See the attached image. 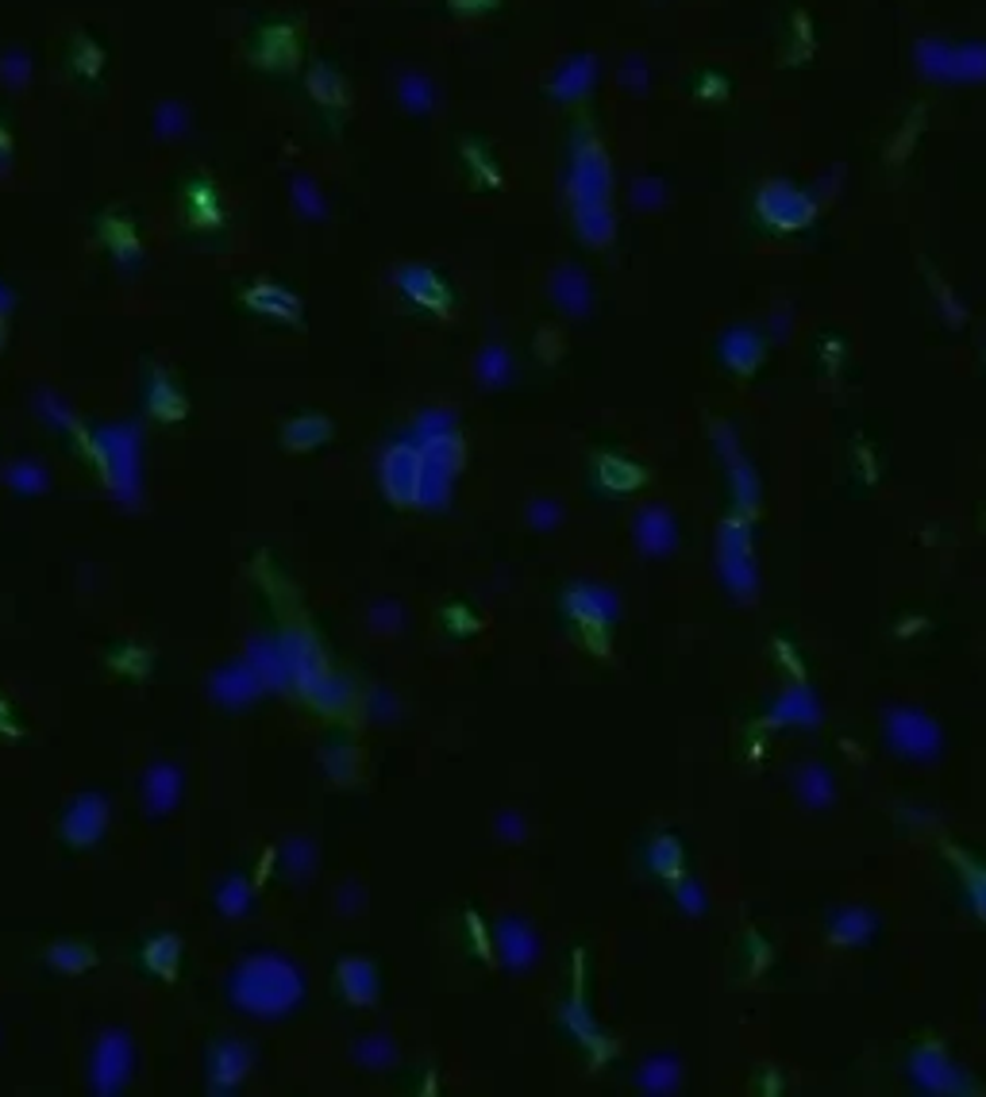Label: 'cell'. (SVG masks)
Instances as JSON below:
<instances>
[{
	"instance_id": "1",
	"label": "cell",
	"mask_w": 986,
	"mask_h": 1097,
	"mask_svg": "<svg viewBox=\"0 0 986 1097\" xmlns=\"http://www.w3.org/2000/svg\"><path fill=\"white\" fill-rule=\"evenodd\" d=\"M228 998L239 1013H251L259 1021L289 1016L305 1001V975L294 959L277 951L247 955L228 978Z\"/></svg>"
},
{
	"instance_id": "2",
	"label": "cell",
	"mask_w": 986,
	"mask_h": 1097,
	"mask_svg": "<svg viewBox=\"0 0 986 1097\" xmlns=\"http://www.w3.org/2000/svg\"><path fill=\"white\" fill-rule=\"evenodd\" d=\"M887 743L905 759H917V763H929V759L940 755L945 748V736H940L937 720L922 708L898 705L887 713Z\"/></svg>"
},
{
	"instance_id": "3",
	"label": "cell",
	"mask_w": 986,
	"mask_h": 1097,
	"mask_svg": "<svg viewBox=\"0 0 986 1097\" xmlns=\"http://www.w3.org/2000/svg\"><path fill=\"white\" fill-rule=\"evenodd\" d=\"M131 1074H135V1044H131V1036L120 1033V1028L100 1033L97 1048L90 1056V1086L105 1097L120 1094L131 1082Z\"/></svg>"
},
{
	"instance_id": "4",
	"label": "cell",
	"mask_w": 986,
	"mask_h": 1097,
	"mask_svg": "<svg viewBox=\"0 0 986 1097\" xmlns=\"http://www.w3.org/2000/svg\"><path fill=\"white\" fill-rule=\"evenodd\" d=\"M459 470H463V448L455 443V436L428 439L425 455H420V489H416V501L428 504V509L448 504L451 481H455Z\"/></svg>"
},
{
	"instance_id": "5",
	"label": "cell",
	"mask_w": 986,
	"mask_h": 1097,
	"mask_svg": "<svg viewBox=\"0 0 986 1097\" xmlns=\"http://www.w3.org/2000/svg\"><path fill=\"white\" fill-rule=\"evenodd\" d=\"M717 567H721L725 585L733 589L736 597H744V601L756 597L759 577H756V562H751V544H748V528H744V521L725 524L721 544H717Z\"/></svg>"
},
{
	"instance_id": "6",
	"label": "cell",
	"mask_w": 986,
	"mask_h": 1097,
	"mask_svg": "<svg viewBox=\"0 0 986 1097\" xmlns=\"http://www.w3.org/2000/svg\"><path fill=\"white\" fill-rule=\"evenodd\" d=\"M100 451H105V474L112 486L116 501L135 504L139 501V439L135 431H112L100 436Z\"/></svg>"
},
{
	"instance_id": "7",
	"label": "cell",
	"mask_w": 986,
	"mask_h": 1097,
	"mask_svg": "<svg viewBox=\"0 0 986 1097\" xmlns=\"http://www.w3.org/2000/svg\"><path fill=\"white\" fill-rule=\"evenodd\" d=\"M277 643H282V655H286L289 685L309 697V693L317 690L328 675H332L328 663H324V655H320L317 640H312L309 632H301V628H289V632L277 635Z\"/></svg>"
},
{
	"instance_id": "8",
	"label": "cell",
	"mask_w": 986,
	"mask_h": 1097,
	"mask_svg": "<svg viewBox=\"0 0 986 1097\" xmlns=\"http://www.w3.org/2000/svg\"><path fill=\"white\" fill-rule=\"evenodd\" d=\"M108 828V801L105 794H82L66 804L62 821H58V832H62L66 844L74 847H90L105 836Z\"/></svg>"
},
{
	"instance_id": "9",
	"label": "cell",
	"mask_w": 986,
	"mask_h": 1097,
	"mask_svg": "<svg viewBox=\"0 0 986 1097\" xmlns=\"http://www.w3.org/2000/svg\"><path fill=\"white\" fill-rule=\"evenodd\" d=\"M209 693H213L221 705L228 708H243V705H254V701L266 693V682L259 678V670L251 667V658H231L228 667L213 670L209 678Z\"/></svg>"
},
{
	"instance_id": "10",
	"label": "cell",
	"mask_w": 986,
	"mask_h": 1097,
	"mask_svg": "<svg viewBox=\"0 0 986 1097\" xmlns=\"http://www.w3.org/2000/svg\"><path fill=\"white\" fill-rule=\"evenodd\" d=\"M498 951H501V963H506L509 970L532 967L536 955H539V940H536V932H532L528 920H521V917L501 920L498 925Z\"/></svg>"
},
{
	"instance_id": "11",
	"label": "cell",
	"mask_w": 986,
	"mask_h": 1097,
	"mask_svg": "<svg viewBox=\"0 0 986 1097\" xmlns=\"http://www.w3.org/2000/svg\"><path fill=\"white\" fill-rule=\"evenodd\" d=\"M637 544L644 555L660 559V555H670L678 544V524L667 509L652 504V509H640L637 512Z\"/></svg>"
},
{
	"instance_id": "12",
	"label": "cell",
	"mask_w": 986,
	"mask_h": 1097,
	"mask_svg": "<svg viewBox=\"0 0 986 1097\" xmlns=\"http://www.w3.org/2000/svg\"><path fill=\"white\" fill-rule=\"evenodd\" d=\"M382 486L393 501H416L420 489V455L413 448H393L382 463Z\"/></svg>"
},
{
	"instance_id": "13",
	"label": "cell",
	"mask_w": 986,
	"mask_h": 1097,
	"mask_svg": "<svg viewBox=\"0 0 986 1097\" xmlns=\"http://www.w3.org/2000/svg\"><path fill=\"white\" fill-rule=\"evenodd\" d=\"M181 797V771L174 763H155L143 774V809L151 816L170 813Z\"/></svg>"
},
{
	"instance_id": "14",
	"label": "cell",
	"mask_w": 986,
	"mask_h": 1097,
	"mask_svg": "<svg viewBox=\"0 0 986 1097\" xmlns=\"http://www.w3.org/2000/svg\"><path fill=\"white\" fill-rule=\"evenodd\" d=\"M567 609L582 620H594V624H613L620 617V601L613 589L605 585H574L567 594Z\"/></svg>"
},
{
	"instance_id": "15",
	"label": "cell",
	"mask_w": 986,
	"mask_h": 1097,
	"mask_svg": "<svg viewBox=\"0 0 986 1097\" xmlns=\"http://www.w3.org/2000/svg\"><path fill=\"white\" fill-rule=\"evenodd\" d=\"M910 1071H913V1078L922 1082L925 1089H932V1094H952V1089H960V1071H955V1066L948 1063L945 1051H937V1048L917 1051Z\"/></svg>"
},
{
	"instance_id": "16",
	"label": "cell",
	"mask_w": 986,
	"mask_h": 1097,
	"mask_svg": "<svg viewBox=\"0 0 986 1097\" xmlns=\"http://www.w3.org/2000/svg\"><path fill=\"white\" fill-rule=\"evenodd\" d=\"M335 982H340L343 998L355 1001V1005H370L378 998V970L370 959H359V955H351L335 967Z\"/></svg>"
},
{
	"instance_id": "17",
	"label": "cell",
	"mask_w": 986,
	"mask_h": 1097,
	"mask_svg": "<svg viewBox=\"0 0 986 1097\" xmlns=\"http://www.w3.org/2000/svg\"><path fill=\"white\" fill-rule=\"evenodd\" d=\"M251 1048L247 1044H239V1040H224V1044H216V1051H213V1089H236L239 1082L247 1078V1071H251Z\"/></svg>"
},
{
	"instance_id": "18",
	"label": "cell",
	"mask_w": 986,
	"mask_h": 1097,
	"mask_svg": "<svg viewBox=\"0 0 986 1097\" xmlns=\"http://www.w3.org/2000/svg\"><path fill=\"white\" fill-rule=\"evenodd\" d=\"M247 658H251V667L266 682V690H286L289 685L286 655H282V643L277 640H251L247 643Z\"/></svg>"
},
{
	"instance_id": "19",
	"label": "cell",
	"mask_w": 986,
	"mask_h": 1097,
	"mask_svg": "<svg viewBox=\"0 0 986 1097\" xmlns=\"http://www.w3.org/2000/svg\"><path fill=\"white\" fill-rule=\"evenodd\" d=\"M771 720H779V724H817L821 720V705H817V697L806 690V685H794V690H786L783 697L771 705Z\"/></svg>"
},
{
	"instance_id": "20",
	"label": "cell",
	"mask_w": 986,
	"mask_h": 1097,
	"mask_svg": "<svg viewBox=\"0 0 986 1097\" xmlns=\"http://www.w3.org/2000/svg\"><path fill=\"white\" fill-rule=\"evenodd\" d=\"M871 932H875V913L867 909H840L829 920L832 943H844V947H856V943L871 940Z\"/></svg>"
},
{
	"instance_id": "21",
	"label": "cell",
	"mask_w": 986,
	"mask_h": 1097,
	"mask_svg": "<svg viewBox=\"0 0 986 1097\" xmlns=\"http://www.w3.org/2000/svg\"><path fill=\"white\" fill-rule=\"evenodd\" d=\"M721 451L728 455V470H733V486H736V501H740L744 512H751L759 504V481H756V470L740 458V451L733 448V439L721 431Z\"/></svg>"
},
{
	"instance_id": "22",
	"label": "cell",
	"mask_w": 986,
	"mask_h": 1097,
	"mask_svg": "<svg viewBox=\"0 0 986 1097\" xmlns=\"http://www.w3.org/2000/svg\"><path fill=\"white\" fill-rule=\"evenodd\" d=\"M637 1078L640 1089H648V1094H670V1089L682 1086V1063L675 1056H655L640 1066Z\"/></svg>"
},
{
	"instance_id": "23",
	"label": "cell",
	"mask_w": 986,
	"mask_h": 1097,
	"mask_svg": "<svg viewBox=\"0 0 986 1097\" xmlns=\"http://www.w3.org/2000/svg\"><path fill=\"white\" fill-rule=\"evenodd\" d=\"M794 786H798V797L809 809H824V804H832V797H836V786H832L824 766H801V771L794 774Z\"/></svg>"
},
{
	"instance_id": "24",
	"label": "cell",
	"mask_w": 986,
	"mask_h": 1097,
	"mask_svg": "<svg viewBox=\"0 0 986 1097\" xmlns=\"http://www.w3.org/2000/svg\"><path fill=\"white\" fill-rule=\"evenodd\" d=\"M251 905H254V886L247 882V878H239V874H231V878H224L221 882V890H216V909L224 913V917H247L251 913Z\"/></svg>"
},
{
	"instance_id": "25",
	"label": "cell",
	"mask_w": 986,
	"mask_h": 1097,
	"mask_svg": "<svg viewBox=\"0 0 986 1097\" xmlns=\"http://www.w3.org/2000/svg\"><path fill=\"white\" fill-rule=\"evenodd\" d=\"M282 870H286L294 882H309L312 870H317V847L309 839H289L286 851H282Z\"/></svg>"
},
{
	"instance_id": "26",
	"label": "cell",
	"mask_w": 986,
	"mask_h": 1097,
	"mask_svg": "<svg viewBox=\"0 0 986 1097\" xmlns=\"http://www.w3.org/2000/svg\"><path fill=\"white\" fill-rule=\"evenodd\" d=\"M355 1059H359L363 1066H370V1071H385V1066L397 1059V1048H393L390 1036H363V1040L355 1044Z\"/></svg>"
},
{
	"instance_id": "27",
	"label": "cell",
	"mask_w": 986,
	"mask_h": 1097,
	"mask_svg": "<svg viewBox=\"0 0 986 1097\" xmlns=\"http://www.w3.org/2000/svg\"><path fill=\"white\" fill-rule=\"evenodd\" d=\"M178 955H181V943H178V935H170V932L155 935V940L147 943V967L158 970V975H174V970H178Z\"/></svg>"
},
{
	"instance_id": "28",
	"label": "cell",
	"mask_w": 986,
	"mask_h": 1097,
	"mask_svg": "<svg viewBox=\"0 0 986 1097\" xmlns=\"http://www.w3.org/2000/svg\"><path fill=\"white\" fill-rule=\"evenodd\" d=\"M9 486L16 489V493H24V497H39V493H47L50 478H47V470H43L39 463H16L9 470Z\"/></svg>"
},
{
	"instance_id": "29",
	"label": "cell",
	"mask_w": 986,
	"mask_h": 1097,
	"mask_svg": "<svg viewBox=\"0 0 986 1097\" xmlns=\"http://www.w3.org/2000/svg\"><path fill=\"white\" fill-rule=\"evenodd\" d=\"M309 701L317 708H324V713H335V708H347L351 705V685L343 682V678H335V675H328L324 682L317 685V690L309 693Z\"/></svg>"
},
{
	"instance_id": "30",
	"label": "cell",
	"mask_w": 986,
	"mask_h": 1097,
	"mask_svg": "<svg viewBox=\"0 0 986 1097\" xmlns=\"http://www.w3.org/2000/svg\"><path fill=\"white\" fill-rule=\"evenodd\" d=\"M648 859H652V867L660 870V874H678V867H682V847H678L675 836H655L652 847H648Z\"/></svg>"
},
{
	"instance_id": "31",
	"label": "cell",
	"mask_w": 986,
	"mask_h": 1097,
	"mask_svg": "<svg viewBox=\"0 0 986 1097\" xmlns=\"http://www.w3.org/2000/svg\"><path fill=\"white\" fill-rule=\"evenodd\" d=\"M50 963H55L58 970H85L93 963V951L90 947H82V943H58V947H50Z\"/></svg>"
},
{
	"instance_id": "32",
	"label": "cell",
	"mask_w": 986,
	"mask_h": 1097,
	"mask_svg": "<svg viewBox=\"0 0 986 1097\" xmlns=\"http://www.w3.org/2000/svg\"><path fill=\"white\" fill-rule=\"evenodd\" d=\"M675 902H678V909L690 913V917H701V913L710 909V897L701 894V886L693 882V878H682V882H675Z\"/></svg>"
},
{
	"instance_id": "33",
	"label": "cell",
	"mask_w": 986,
	"mask_h": 1097,
	"mask_svg": "<svg viewBox=\"0 0 986 1097\" xmlns=\"http://www.w3.org/2000/svg\"><path fill=\"white\" fill-rule=\"evenodd\" d=\"M367 624L375 628V632H401V628H405V609L393 601H382L367 612Z\"/></svg>"
},
{
	"instance_id": "34",
	"label": "cell",
	"mask_w": 986,
	"mask_h": 1097,
	"mask_svg": "<svg viewBox=\"0 0 986 1097\" xmlns=\"http://www.w3.org/2000/svg\"><path fill=\"white\" fill-rule=\"evenodd\" d=\"M320 439H328V424L324 420H294L286 428V443L289 448H305V443H320Z\"/></svg>"
},
{
	"instance_id": "35",
	"label": "cell",
	"mask_w": 986,
	"mask_h": 1097,
	"mask_svg": "<svg viewBox=\"0 0 986 1097\" xmlns=\"http://www.w3.org/2000/svg\"><path fill=\"white\" fill-rule=\"evenodd\" d=\"M528 521L536 524L539 532H547V528H559V521H562V509L555 501H532L528 504Z\"/></svg>"
},
{
	"instance_id": "36",
	"label": "cell",
	"mask_w": 986,
	"mask_h": 1097,
	"mask_svg": "<svg viewBox=\"0 0 986 1097\" xmlns=\"http://www.w3.org/2000/svg\"><path fill=\"white\" fill-rule=\"evenodd\" d=\"M367 705H370V713H375L378 716V720H393V716H397V697H393V693H385V690H375V693H370V701H367Z\"/></svg>"
},
{
	"instance_id": "37",
	"label": "cell",
	"mask_w": 986,
	"mask_h": 1097,
	"mask_svg": "<svg viewBox=\"0 0 986 1097\" xmlns=\"http://www.w3.org/2000/svg\"><path fill=\"white\" fill-rule=\"evenodd\" d=\"M740 339H744V343H736V335H728V343H725V355L733 358L736 366H748V362H756L759 355H748V347H759V343H751V335H748V332H740Z\"/></svg>"
},
{
	"instance_id": "38",
	"label": "cell",
	"mask_w": 986,
	"mask_h": 1097,
	"mask_svg": "<svg viewBox=\"0 0 986 1097\" xmlns=\"http://www.w3.org/2000/svg\"><path fill=\"white\" fill-rule=\"evenodd\" d=\"M494 828H498V836H501V839H524L528 824H524V816H516V813H501Z\"/></svg>"
},
{
	"instance_id": "39",
	"label": "cell",
	"mask_w": 986,
	"mask_h": 1097,
	"mask_svg": "<svg viewBox=\"0 0 986 1097\" xmlns=\"http://www.w3.org/2000/svg\"><path fill=\"white\" fill-rule=\"evenodd\" d=\"M971 897H975L978 917H986V874H978L975 882H971Z\"/></svg>"
}]
</instances>
